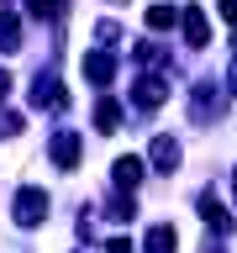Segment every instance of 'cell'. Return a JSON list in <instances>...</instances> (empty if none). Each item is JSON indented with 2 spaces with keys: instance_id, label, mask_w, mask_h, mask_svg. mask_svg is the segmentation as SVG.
<instances>
[{
  "instance_id": "7",
  "label": "cell",
  "mask_w": 237,
  "mask_h": 253,
  "mask_svg": "<svg viewBox=\"0 0 237 253\" xmlns=\"http://www.w3.org/2000/svg\"><path fill=\"white\" fill-rule=\"evenodd\" d=\"M148 158H153L158 174H174V169H179V142H174V137H153V142H148Z\"/></svg>"
},
{
  "instance_id": "4",
  "label": "cell",
  "mask_w": 237,
  "mask_h": 253,
  "mask_svg": "<svg viewBox=\"0 0 237 253\" xmlns=\"http://www.w3.org/2000/svg\"><path fill=\"white\" fill-rule=\"evenodd\" d=\"M47 153H53V164H58V169H74V164H79V132H69V126H63V132H53Z\"/></svg>"
},
{
  "instance_id": "17",
  "label": "cell",
  "mask_w": 237,
  "mask_h": 253,
  "mask_svg": "<svg viewBox=\"0 0 237 253\" xmlns=\"http://www.w3.org/2000/svg\"><path fill=\"white\" fill-rule=\"evenodd\" d=\"M21 126H27V122H21V116H16V111H5V116H0V132H5V137H16V132H21Z\"/></svg>"
},
{
  "instance_id": "5",
  "label": "cell",
  "mask_w": 237,
  "mask_h": 253,
  "mask_svg": "<svg viewBox=\"0 0 237 253\" xmlns=\"http://www.w3.org/2000/svg\"><path fill=\"white\" fill-rule=\"evenodd\" d=\"M179 27H185V42L190 47H205V42H211V27H205V11H200V5H185V11H179Z\"/></svg>"
},
{
  "instance_id": "3",
  "label": "cell",
  "mask_w": 237,
  "mask_h": 253,
  "mask_svg": "<svg viewBox=\"0 0 237 253\" xmlns=\"http://www.w3.org/2000/svg\"><path fill=\"white\" fill-rule=\"evenodd\" d=\"M32 106H37V111H63V106H69V95H63L58 90V79H53V74H37V79H32Z\"/></svg>"
},
{
  "instance_id": "11",
  "label": "cell",
  "mask_w": 237,
  "mask_h": 253,
  "mask_svg": "<svg viewBox=\"0 0 237 253\" xmlns=\"http://www.w3.org/2000/svg\"><path fill=\"white\" fill-rule=\"evenodd\" d=\"M16 47H21V16L0 11V53H16Z\"/></svg>"
},
{
  "instance_id": "20",
  "label": "cell",
  "mask_w": 237,
  "mask_h": 253,
  "mask_svg": "<svg viewBox=\"0 0 237 253\" xmlns=\"http://www.w3.org/2000/svg\"><path fill=\"white\" fill-rule=\"evenodd\" d=\"M11 84H16V79L5 74V69H0V100H5V95H11Z\"/></svg>"
},
{
  "instance_id": "19",
  "label": "cell",
  "mask_w": 237,
  "mask_h": 253,
  "mask_svg": "<svg viewBox=\"0 0 237 253\" xmlns=\"http://www.w3.org/2000/svg\"><path fill=\"white\" fill-rule=\"evenodd\" d=\"M106 253H137V248H132L126 237H111V243H106Z\"/></svg>"
},
{
  "instance_id": "6",
  "label": "cell",
  "mask_w": 237,
  "mask_h": 253,
  "mask_svg": "<svg viewBox=\"0 0 237 253\" xmlns=\"http://www.w3.org/2000/svg\"><path fill=\"white\" fill-rule=\"evenodd\" d=\"M111 179H116V190H126V195H132V190L142 185V158L121 153V158H116V164H111Z\"/></svg>"
},
{
  "instance_id": "22",
  "label": "cell",
  "mask_w": 237,
  "mask_h": 253,
  "mask_svg": "<svg viewBox=\"0 0 237 253\" xmlns=\"http://www.w3.org/2000/svg\"><path fill=\"white\" fill-rule=\"evenodd\" d=\"M232 190H237V179H232Z\"/></svg>"
},
{
  "instance_id": "15",
  "label": "cell",
  "mask_w": 237,
  "mask_h": 253,
  "mask_svg": "<svg viewBox=\"0 0 237 253\" xmlns=\"http://www.w3.org/2000/svg\"><path fill=\"white\" fill-rule=\"evenodd\" d=\"M132 211H137V206H132V195L121 190V195L111 201V211H106V216H116V221H132Z\"/></svg>"
},
{
  "instance_id": "10",
  "label": "cell",
  "mask_w": 237,
  "mask_h": 253,
  "mask_svg": "<svg viewBox=\"0 0 237 253\" xmlns=\"http://www.w3.org/2000/svg\"><path fill=\"white\" fill-rule=\"evenodd\" d=\"M200 216H205V227H216V232H232V216L221 211V201L211 195V190L200 195Z\"/></svg>"
},
{
  "instance_id": "18",
  "label": "cell",
  "mask_w": 237,
  "mask_h": 253,
  "mask_svg": "<svg viewBox=\"0 0 237 253\" xmlns=\"http://www.w3.org/2000/svg\"><path fill=\"white\" fill-rule=\"evenodd\" d=\"M216 11H221V16H227V21L237 27V0H216Z\"/></svg>"
},
{
  "instance_id": "12",
  "label": "cell",
  "mask_w": 237,
  "mask_h": 253,
  "mask_svg": "<svg viewBox=\"0 0 237 253\" xmlns=\"http://www.w3.org/2000/svg\"><path fill=\"white\" fill-rule=\"evenodd\" d=\"M116 126H121V106L106 95V100L95 106V132H116Z\"/></svg>"
},
{
  "instance_id": "8",
  "label": "cell",
  "mask_w": 237,
  "mask_h": 253,
  "mask_svg": "<svg viewBox=\"0 0 237 253\" xmlns=\"http://www.w3.org/2000/svg\"><path fill=\"white\" fill-rule=\"evenodd\" d=\"M111 74H116V58H111L106 47L84 53V79H90V84H111Z\"/></svg>"
},
{
  "instance_id": "16",
  "label": "cell",
  "mask_w": 237,
  "mask_h": 253,
  "mask_svg": "<svg viewBox=\"0 0 237 253\" xmlns=\"http://www.w3.org/2000/svg\"><path fill=\"white\" fill-rule=\"evenodd\" d=\"M63 11V0H27V16H37V21H42V16H58Z\"/></svg>"
},
{
  "instance_id": "1",
  "label": "cell",
  "mask_w": 237,
  "mask_h": 253,
  "mask_svg": "<svg viewBox=\"0 0 237 253\" xmlns=\"http://www.w3.org/2000/svg\"><path fill=\"white\" fill-rule=\"evenodd\" d=\"M11 216H16V227H37V221H47V195H42L37 185L16 190V201H11Z\"/></svg>"
},
{
  "instance_id": "14",
  "label": "cell",
  "mask_w": 237,
  "mask_h": 253,
  "mask_svg": "<svg viewBox=\"0 0 237 253\" xmlns=\"http://www.w3.org/2000/svg\"><path fill=\"white\" fill-rule=\"evenodd\" d=\"M137 63L158 69V63H169V47H158V42H142V47H137Z\"/></svg>"
},
{
  "instance_id": "21",
  "label": "cell",
  "mask_w": 237,
  "mask_h": 253,
  "mask_svg": "<svg viewBox=\"0 0 237 253\" xmlns=\"http://www.w3.org/2000/svg\"><path fill=\"white\" fill-rule=\"evenodd\" d=\"M232 90H237V63H232Z\"/></svg>"
},
{
  "instance_id": "9",
  "label": "cell",
  "mask_w": 237,
  "mask_h": 253,
  "mask_svg": "<svg viewBox=\"0 0 237 253\" xmlns=\"http://www.w3.org/2000/svg\"><path fill=\"white\" fill-rule=\"evenodd\" d=\"M179 248V237H174L169 221H158V227H148V237H142V253H174Z\"/></svg>"
},
{
  "instance_id": "2",
  "label": "cell",
  "mask_w": 237,
  "mask_h": 253,
  "mask_svg": "<svg viewBox=\"0 0 237 253\" xmlns=\"http://www.w3.org/2000/svg\"><path fill=\"white\" fill-rule=\"evenodd\" d=\"M132 100H137L142 111H158L163 100H169V79H158V74H142L137 84H132Z\"/></svg>"
},
{
  "instance_id": "13",
  "label": "cell",
  "mask_w": 237,
  "mask_h": 253,
  "mask_svg": "<svg viewBox=\"0 0 237 253\" xmlns=\"http://www.w3.org/2000/svg\"><path fill=\"white\" fill-rule=\"evenodd\" d=\"M142 21H148L153 32H169L174 21H179V11H174V5H148V16H142Z\"/></svg>"
}]
</instances>
